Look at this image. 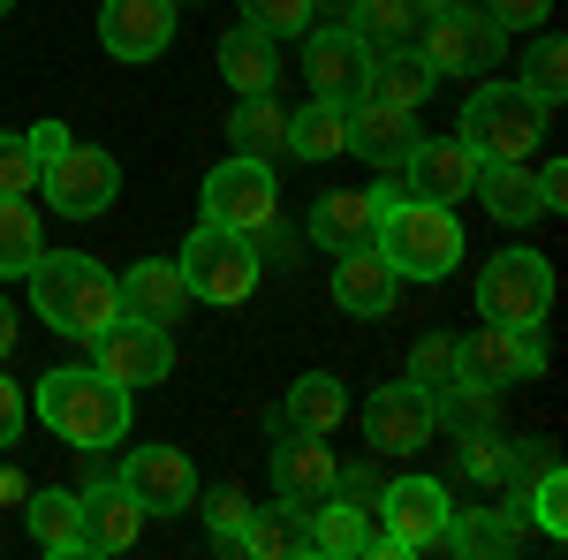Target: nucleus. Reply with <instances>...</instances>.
<instances>
[{
    "label": "nucleus",
    "instance_id": "1",
    "mask_svg": "<svg viewBox=\"0 0 568 560\" xmlns=\"http://www.w3.org/2000/svg\"><path fill=\"white\" fill-rule=\"evenodd\" d=\"M23 281H31V310H39L61 342H91L106 318H122L114 273L99 258H84V251H39V265Z\"/></svg>",
    "mask_w": 568,
    "mask_h": 560
},
{
    "label": "nucleus",
    "instance_id": "12",
    "mask_svg": "<svg viewBox=\"0 0 568 560\" xmlns=\"http://www.w3.org/2000/svg\"><path fill=\"white\" fill-rule=\"evenodd\" d=\"M205 220H220V227H243V235H258L265 220L281 213V190H273V160H220L213 174H205Z\"/></svg>",
    "mask_w": 568,
    "mask_h": 560
},
{
    "label": "nucleus",
    "instance_id": "22",
    "mask_svg": "<svg viewBox=\"0 0 568 560\" xmlns=\"http://www.w3.org/2000/svg\"><path fill=\"white\" fill-rule=\"evenodd\" d=\"M433 61L417 53V45H387V53H372V69H364V91L356 99H379V106H402V114H417L425 99H433Z\"/></svg>",
    "mask_w": 568,
    "mask_h": 560
},
{
    "label": "nucleus",
    "instance_id": "10",
    "mask_svg": "<svg viewBox=\"0 0 568 560\" xmlns=\"http://www.w3.org/2000/svg\"><path fill=\"white\" fill-rule=\"evenodd\" d=\"M91 364L106 371V379H122V387H160L168 371H175V342H168V326H152V318H106L99 334H91Z\"/></svg>",
    "mask_w": 568,
    "mask_h": 560
},
{
    "label": "nucleus",
    "instance_id": "20",
    "mask_svg": "<svg viewBox=\"0 0 568 560\" xmlns=\"http://www.w3.org/2000/svg\"><path fill=\"white\" fill-rule=\"evenodd\" d=\"M417 114H402V106H379V99H349V152L356 160H372L379 174H402L409 160V144H417Z\"/></svg>",
    "mask_w": 568,
    "mask_h": 560
},
{
    "label": "nucleus",
    "instance_id": "21",
    "mask_svg": "<svg viewBox=\"0 0 568 560\" xmlns=\"http://www.w3.org/2000/svg\"><path fill=\"white\" fill-rule=\"evenodd\" d=\"M326 288H334V303L349 310V318H387L394 310V265L372 251V243H356V251H334V273H326Z\"/></svg>",
    "mask_w": 568,
    "mask_h": 560
},
{
    "label": "nucleus",
    "instance_id": "42",
    "mask_svg": "<svg viewBox=\"0 0 568 560\" xmlns=\"http://www.w3.org/2000/svg\"><path fill=\"white\" fill-rule=\"evenodd\" d=\"M485 16L500 31H546L554 23V0H485Z\"/></svg>",
    "mask_w": 568,
    "mask_h": 560
},
{
    "label": "nucleus",
    "instance_id": "48",
    "mask_svg": "<svg viewBox=\"0 0 568 560\" xmlns=\"http://www.w3.org/2000/svg\"><path fill=\"white\" fill-rule=\"evenodd\" d=\"M417 8H425V16H433V8H455V0H417Z\"/></svg>",
    "mask_w": 568,
    "mask_h": 560
},
{
    "label": "nucleus",
    "instance_id": "37",
    "mask_svg": "<svg viewBox=\"0 0 568 560\" xmlns=\"http://www.w3.org/2000/svg\"><path fill=\"white\" fill-rule=\"evenodd\" d=\"M530 522L546 530V538H568V470L546 455L538 477H530Z\"/></svg>",
    "mask_w": 568,
    "mask_h": 560
},
{
    "label": "nucleus",
    "instance_id": "4",
    "mask_svg": "<svg viewBox=\"0 0 568 560\" xmlns=\"http://www.w3.org/2000/svg\"><path fill=\"white\" fill-rule=\"evenodd\" d=\"M182 288H190V303H251V288H258V243L243 235V227H220V220H197V235L182 243Z\"/></svg>",
    "mask_w": 568,
    "mask_h": 560
},
{
    "label": "nucleus",
    "instance_id": "44",
    "mask_svg": "<svg viewBox=\"0 0 568 560\" xmlns=\"http://www.w3.org/2000/svg\"><path fill=\"white\" fill-rule=\"evenodd\" d=\"M530 182H538V213H568V167L561 160H546Z\"/></svg>",
    "mask_w": 568,
    "mask_h": 560
},
{
    "label": "nucleus",
    "instance_id": "43",
    "mask_svg": "<svg viewBox=\"0 0 568 560\" xmlns=\"http://www.w3.org/2000/svg\"><path fill=\"white\" fill-rule=\"evenodd\" d=\"M23 417H31V401H23V387L0 371V447H16V439H23Z\"/></svg>",
    "mask_w": 568,
    "mask_h": 560
},
{
    "label": "nucleus",
    "instance_id": "3",
    "mask_svg": "<svg viewBox=\"0 0 568 560\" xmlns=\"http://www.w3.org/2000/svg\"><path fill=\"white\" fill-rule=\"evenodd\" d=\"M372 251L394 265V281H447L463 265V220H455V205H433V197H409L402 190L387 213H379Z\"/></svg>",
    "mask_w": 568,
    "mask_h": 560
},
{
    "label": "nucleus",
    "instance_id": "46",
    "mask_svg": "<svg viewBox=\"0 0 568 560\" xmlns=\"http://www.w3.org/2000/svg\"><path fill=\"white\" fill-rule=\"evenodd\" d=\"M23 144H31V152H39V167H45V160H53V152H61V144H69V122H39V130L23 136Z\"/></svg>",
    "mask_w": 568,
    "mask_h": 560
},
{
    "label": "nucleus",
    "instance_id": "31",
    "mask_svg": "<svg viewBox=\"0 0 568 560\" xmlns=\"http://www.w3.org/2000/svg\"><path fill=\"white\" fill-rule=\"evenodd\" d=\"M227 144H235L243 160H273V152L288 144V114L273 106V91H243V106L227 114Z\"/></svg>",
    "mask_w": 568,
    "mask_h": 560
},
{
    "label": "nucleus",
    "instance_id": "49",
    "mask_svg": "<svg viewBox=\"0 0 568 560\" xmlns=\"http://www.w3.org/2000/svg\"><path fill=\"white\" fill-rule=\"evenodd\" d=\"M8 8H16V0H0V16H8Z\"/></svg>",
    "mask_w": 568,
    "mask_h": 560
},
{
    "label": "nucleus",
    "instance_id": "38",
    "mask_svg": "<svg viewBox=\"0 0 568 560\" xmlns=\"http://www.w3.org/2000/svg\"><path fill=\"white\" fill-rule=\"evenodd\" d=\"M311 16H318V0H243V23L265 31L273 45H281V39H304Z\"/></svg>",
    "mask_w": 568,
    "mask_h": 560
},
{
    "label": "nucleus",
    "instance_id": "29",
    "mask_svg": "<svg viewBox=\"0 0 568 560\" xmlns=\"http://www.w3.org/2000/svg\"><path fill=\"white\" fill-rule=\"evenodd\" d=\"M220 77L235 91H273L281 84V45L265 39V31H251V23H235L220 39Z\"/></svg>",
    "mask_w": 568,
    "mask_h": 560
},
{
    "label": "nucleus",
    "instance_id": "47",
    "mask_svg": "<svg viewBox=\"0 0 568 560\" xmlns=\"http://www.w3.org/2000/svg\"><path fill=\"white\" fill-rule=\"evenodd\" d=\"M16 334H23V326H16V303L0 296V356H8V348H16Z\"/></svg>",
    "mask_w": 568,
    "mask_h": 560
},
{
    "label": "nucleus",
    "instance_id": "36",
    "mask_svg": "<svg viewBox=\"0 0 568 560\" xmlns=\"http://www.w3.org/2000/svg\"><path fill=\"white\" fill-rule=\"evenodd\" d=\"M235 553H311V530H296L288 522V508H251V522H243V538H235Z\"/></svg>",
    "mask_w": 568,
    "mask_h": 560
},
{
    "label": "nucleus",
    "instance_id": "18",
    "mask_svg": "<svg viewBox=\"0 0 568 560\" xmlns=\"http://www.w3.org/2000/svg\"><path fill=\"white\" fill-rule=\"evenodd\" d=\"M364 69H372V45L356 39L349 23H326V31H304V77L318 99H342L349 106L364 91Z\"/></svg>",
    "mask_w": 568,
    "mask_h": 560
},
{
    "label": "nucleus",
    "instance_id": "26",
    "mask_svg": "<svg viewBox=\"0 0 568 560\" xmlns=\"http://www.w3.org/2000/svg\"><path fill=\"white\" fill-rule=\"evenodd\" d=\"M470 197H478V205L500 220V227H524V220H538V182H530L524 160H478Z\"/></svg>",
    "mask_w": 568,
    "mask_h": 560
},
{
    "label": "nucleus",
    "instance_id": "39",
    "mask_svg": "<svg viewBox=\"0 0 568 560\" xmlns=\"http://www.w3.org/2000/svg\"><path fill=\"white\" fill-rule=\"evenodd\" d=\"M197 508H205V530H213V546H235V538H243V522H251V500H243L235 485H213Z\"/></svg>",
    "mask_w": 568,
    "mask_h": 560
},
{
    "label": "nucleus",
    "instance_id": "2",
    "mask_svg": "<svg viewBox=\"0 0 568 560\" xmlns=\"http://www.w3.org/2000/svg\"><path fill=\"white\" fill-rule=\"evenodd\" d=\"M39 425L61 431L77 455H99L130 431V387L106 379L99 364H61L39 379Z\"/></svg>",
    "mask_w": 568,
    "mask_h": 560
},
{
    "label": "nucleus",
    "instance_id": "24",
    "mask_svg": "<svg viewBox=\"0 0 568 560\" xmlns=\"http://www.w3.org/2000/svg\"><path fill=\"white\" fill-rule=\"evenodd\" d=\"M114 288H122V310H130V318H152V326H175L182 303H190V288H182V265H175V258H144V265H130Z\"/></svg>",
    "mask_w": 568,
    "mask_h": 560
},
{
    "label": "nucleus",
    "instance_id": "17",
    "mask_svg": "<svg viewBox=\"0 0 568 560\" xmlns=\"http://www.w3.org/2000/svg\"><path fill=\"white\" fill-rule=\"evenodd\" d=\"M99 45L114 61H160L175 45V0H106L99 8Z\"/></svg>",
    "mask_w": 568,
    "mask_h": 560
},
{
    "label": "nucleus",
    "instance_id": "19",
    "mask_svg": "<svg viewBox=\"0 0 568 560\" xmlns=\"http://www.w3.org/2000/svg\"><path fill=\"white\" fill-rule=\"evenodd\" d=\"M136 530H144V508L114 477H99V462H84V553H130Z\"/></svg>",
    "mask_w": 568,
    "mask_h": 560
},
{
    "label": "nucleus",
    "instance_id": "6",
    "mask_svg": "<svg viewBox=\"0 0 568 560\" xmlns=\"http://www.w3.org/2000/svg\"><path fill=\"white\" fill-rule=\"evenodd\" d=\"M546 310H554V258H538V251L485 258V273H478V318L485 326L530 334V326H546Z\"/></svg>",
    "mask_w": 568,
    "mask_h": 560
},
{
    "label": "nucleus",
    "instance_id": "35",
    "mask_svg": "<svg viewBox=\"0 0 568 560\" xmlns=\"http://www.w3.org/2000/svg\"><path fill=\"white\" fill-rule=\"evenodd\" d=\"M463 477H478V485H508V477H524V455L500 439V431L485 425V431H463Z\"/></svg>",
    "mask_w": 568,
    "mask_h": 560
},
{
    "label": "nucleus",
    "instance_id": "7",
    "mask_svg": "<svg viewBox=\"0 0 568 560\" xmlns=\"http://www.w3.org/2000/svg\"><path fill=\"white\" fill-rule=\"evenodd\" d=\"M417 53L433 61V77H485L493 61H500V45H508V31L485 16V8H470V0H455V8H433L425 23H417Z\"/></svg>",
    "mask_w": 568,
    "mask_h": 560
},
{
    "label": "nucleus",
    "instance_id": "33",
    "mask_svg": "<svg viewBox=\"0 0 568 560\" xmlns=\"http://www.w3.org/2000/svg\"><path fill=\"white\" fill-rule=\"evenodd\" d=\"M45 251L39 235V205H23V197H0V281H16V273H31Z\"/></svg>",
    "mask_w": 568,
    "mask_h": 560
},
{
    "label": "nucleus",
    "instance_id": "9",
    "mask_svg": "<svg viewBox=\"0 0 568 560\" xmlns=\"http://www.w3.org/2000/svg\"><path fill=\"white\" fill-rule=\"evenodd\" d=\"M45 182V205L53 213H69V220H99L114 197H122V167H114V152H99V144H61L53 160L39 167Z\"/></svg>",
    "mask_w": 568,
    "mask_h": 560
},
{
    "label": "nucleus",
    "instance_id": "40",
    "mask_svg": "<svg viewBox=\"0 0 568 560\" xmlns=\"http://www.w3.org/2000/svg\"><path fill=\"white\" fill-rule=\"evenodd\" d=\"M31 190H39V152L0 130V197H31Z\"/></svg>",
    "mask_w": 568,
    "mask_h": 560
},
{
    "label": "nucleus",
    "instance_id": "34",
    "mask_svg": "<svg viewBox=\"0 0 568 560\" xmlns=\"http://www.w3.org/2000/svg\"><path fill=\"white\" fill-rule=\"evenodd\" d=\"M524 91L554 114L568 99V45H561V31H538L530 39V53H524Z\"/></svg>",
    "mask_w": 568,
    "mask_h": 560
},
{
    "label": "nucleus",
    "instance_id": "16",
    "mask_svg": "<svg viewBox=\"0 0 568 560\" xmlns=\"http://www.w3.org/2000/svg\"><path fill=\"white\" fill-rule=\"evenodd\" d=\"M478 182V152L463 136H417L409 160H402V190L409 197H433V205H463Z\"/></svg>",
    "mask_w": 568,
    "mask_h": 560
},
{
    "label": "nucleus",
    "instance_id": "5",
    "mask_svg": "<svg viewBox=\"0 0 568 560\" xmlns=\"http://www.w3.org/2000/svg\"><path fill=\"white\" fill-rule=\"evenodd\" d=\"M463 144L478 160H530L546 144V106L530 99L524 84H478L463 99Z\"/></svg>",
    "mask_w": 568,
    "mask_h": 560
},
{
    "label": "nucleus",
    "instance_id": "32",
    "mask_svg": "<svg viewBox=\"0 0 568 560\" xmlns=\"http://www.w3.org/2000/svg\"><path fill=\"white\" fill-rule=\"evenodd\" d=\"M417 23H425V8H417V0H356V16H349V31L372 45V53L409 45V39H417Z\"/></svg>",
    "mask_w": 568,
    "mask_h": 560
},
{
    "label": "nucleus",
    "instance_id": "25",
    "mask_svg": "<svg viewBox=\"0 0 568 560\" xmlns=\"http://www.w3.org/2000/svg\"><path fill=\"white\" fill-rule=\"evenodd\" d=\"M23 522L39 538V553H84V492H61V485H39L23 492Z\"/></svg>",
    "mask_w": 568,
    "mask_h": 560
},
{
    "label": "nucleus",
    "instance_id": "28",
    "mask_svg": "<svg viewBox=\"0 0 568 560\" xmlns=\"http://www.w3.org/2000/svg\"><path fill=\"white\" fill-rule=\"evenodd\" d=\"M311 553H379V530L349 492H326L311 508Z\"/></svg>",
    "mask_w": 568,
    "mask_h": 560
},
{
    "label": "nucleus",
    "instance_id": "50",
    "mask_svg": "<svg viewBox=\"0 0 568 560\" xmlns=\"http://www.w3.org/2000/svg\"><path fill=\"white\" fill-rule=\"evenodd\" d=\"M175 8H190V0H175Z\"/></svg>",
    "mask_w": 568,
    "mask_h": 560
},
{
    "label": "nucleus",
    "instance_id": "11",
    "mask_svg": "<svg viewBox=\"0 0 568 560\" xmlns=\"http://www.w3.org/2000/svg\"><path fill=\"white\" fill-rule=\"evenodd\" d=\"M372 500H379V516H387L379 553H425L439 530H447V516H455L439 477H394V485H379Z\"/></svg>",
    "mask_w": 568,
    "mask_h": 560
},
{
    "label": "nucleus",
    "instance_id": "41",
    "mask_svg": "<svg viewBox=\"0 0 568 560\" xmlns=\"http://www.w3.org/2000/svg\"><path fill=\"white\" fill-rule=\"evenodd\" d=\"M402 379H417V387H447V379H455V342H417V356H409V371H402Z\"/></svg>",
    "mask_w": 568,
    "mask_h": 560
},
{
    "label": "nucleus",
    "instance_id": "14",
    "mask_svg": "<svg viewBox=\"0 0 568 560\" xmlns=\"http://www.w3.org/2000/svg\"><path fill=\"white\" fill-rule=\"evenodd\" d=\"M433 387H417V379H394L364 401V439H372V455H417V447H433Z\"/></svg>",
    "mask_w": 568,
    "mask_h": 560
},
{
    "label": "nucleus",
    "instance_id": "45",
    "mask_svg": "<svg viewBox=\"0 0 568 560\" xmlns=\"http://www.w3.org/2000/svg\"><path fill=\"white\" fill-rule=\"evenodd\" d=\"M251 243H258V258H265V265H288V258H296V235L281 227V213L265 220V227H258V235H251Z\"/></svg>",
    "mask_w": 568,
    "mask_h": 560
},
{
    "label": "nucleus",
    "instance_id": "13",
    "mask_svg": "<svg viewBox=\"0 0 568 560\" xmlns=\"http://www.w3.org/2000/svg\"><path fill=\"white\" fill-rule=\"evenodd\" d=\"M114 485L144 508V522L152 516L168 522V516H182V508H197V462H190L182 447H130V462H122Z\"/></svg>",
    "mask_w": 568,
    "mask_h": 560
},
{
    "label": "nucleus",
    "instance_id": "23",
    "mask_svg": "<svg viewBox=\"0 0 568 560\" xmlns=\"http://www.w3.org/2000/svg\"><path fill=\"white\" fill-rule=\"evenodd\" d=\"M311 243L334 258V251H356V243H372L379 235V205H372V190H326L318 205H311Z\"/></svg>",
    "mask_w": 568,
    "mask_h": 560
},
{
    "label": "nucleus",
    "instance_id": "8",
    "mask_svg": "<svg viewBox=\"0 0 568 560\" xmlns=\"http://www.w3.org/2000/svg\"><path fill=\"white\" fill-rule=\"evenodd\" d=\"M546 371V348H538V326L530 334H508V326H478L455 342V387H478V394H508Z\"/></svg>",
    "mask_w": 568,
    "mask_h": 560
},
{
    "label": "nucleus",
    "instance_id": "30",
    "mask_svg": "<svg viewBox=\"0 0 568 560\" xmlns=\"http://www.w3.org/2000/svg\"><path fill=\"white\" fill-rule=\"evenodd\" d=\"M288 152L296 160H342L349 152V106L342 99H311L288 114Z\"/></svg>",
    "mask_w": 568,
    "mask_h": 560
},
{
    "label": "nucleus",
    "instance_id": "27",
    "mask_svg": "<svg viewBox=\"0 0 568 560\" xmlns=\"http://www.w3.org/2000/svg\"><path fill=\"white\" fill-rule=\"evenodd\" d=\"M342 417H349V387H342L334 371H304V379L288 387V401H281V425H288V431H311V439L342 431Z\"/></svg>",
    "mask_w": 568,
    "mask_h": 560
},
{
    "label": "nucleus",
    "instance_id": "15",
    "mask_svg": "<svg viewBox=\"0 0 568 560\" xmlns=\"http://www.w3.org/2000/svg\"><path fill=\"white\" fill-rule=\"evenodd\" d=\"M273 492H281V508L288 516H311L326 492H334V477H342V462L311 439V431H288V425H273Z\"/></svg>",
    "mask_w": 568,
    "mask_h": 560
}]
</instances>
